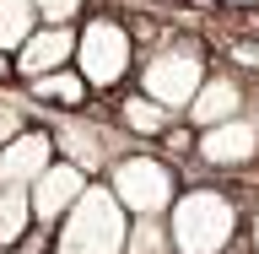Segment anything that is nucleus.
<instances>
[{
    "mask_svg": "<svg viewBox=\"0 0 259 254\" xmlns=\"http://www.w3.org/2000/svg\"><path fill=\"white\" fill-rule=\"evenodd\" d=\"M243 222L248 211L227 184H210V178H194L184 184L167 211V227H173V249L178 254H227L243 238Z\"/></svg>",
    "mask_w": 259,
    "mask_h": 254,
    "instance_id": "f257e3e1",
    "label": "nucleus"
},
{
    "mask_svg": "<svg viewBox=\"0 0 259 254\" xmlns=\"http://www.w3.org/2000/svg\"><path fill=\"white\" fill-rule=\"evenodd\" d=\"M70 65L87 76L92 97H119L130 81H135V65H141V44H135L130 16L87 11L76 22V60Z\"/></svg>",
    "mask_w": 259,
    "mask_h": 254,
    "instance_id": "f03ea898",
    "label": "nucleus"
},
{
    "mask_svg": "<svg viewBox=\"0 0 259 254\" xmlns=\"http://www.w3.org/2000/svg\"><path fill=\"white\" fill-rule=\"evenodd\" d=\"M124 238H130V211L119 206L108 178H92L81 200L54 222L49 254H124Z\"/></svg>",
    "mask_w": 259,
    "mask_h": 254,
    "instance_id": "7ed1b4c3",
    "label": "nucleus"
},
{
    "mask_svg": "<svg viewBox=\"0 0 259 254\" xmlns=\"http://www.w3.org/2000/svg\"><path fill=\"white\" fill-rule=\"evenodd\" d=\"M205 76H210V49L189 32H167L162 44L141 49V65H135V87L151 92L157 103H167L173 114L189 108V97L200 92Z\"/></svg>",
    "mask_w": 259,
    "mask_h": 254,
    "instance_id": "20e7f679",
    "label": "nucleus"
},
{
    "mask_svg": "<svg viewBox=\"0 0 259 254\" xmlns=\"http://www.w3.org/2000/svg\"><path fill=\"white\" fill-rule=\"evenodd\" d=\"M108 190L119 195V206L130 216H167L184 190V178H178V162L157 146H124L119 157L108 162Z\"/></svg>",
    "mask_w": 259,
    "mask_h": 254,
    "instance_id": "39448f33",
    "label": "nucleus"
},
{
    "mask_svg": "<svg viewBox=\"0 0 259 254\" xmlns=\"http://www.w3.org/2000/svg\"><path fill=\"white\" fill-rule=\"evenodd\" d=\"M54 146H60V157H70L76 168H87L92 178H103L108 173V162L124 152V130L113 125V114L108 119H97V114H87V108H76V114H54Z\"/></svg>",
    "mask_w": 259,
    "mask_h": 254,
    "instance_id": "423d86ee",
    "label": "nucleus"
},
{
    "mask_svg": "<svg viewBox=\"0 0 259 254\" xmlns=\"http://www.w3.org/2000/svg\"><path fill=\"white\" fill-rule=\"evenodd\" d=\"M194 168L216 178H238L259 168V125L248 114L238 119H222V125H205L194 135Z\"/></svg>",
    "mask_w": 259,
    "mask_h": 254,
    "instance_id": "0eeeda50",
    "label": "nucleus"
},
{
    "mask_svg": "<svg viewBox=\"0 0 259 254\" xmlns=\"http://www.w3.org/2000/svg\"><path fill=\"white\" fill-rule=\"evenodd\" d=\"M248 87H254V81L243 76L238 65H210V76L200 81V92L189 97L184 119H189L194 130L222 125V119H238V114H248Z\"/></svg>",
    "mask_w": 259,
    "mask_h": 254,
    "instance_id": "6e6552de",
    "label": "nucleus"
},
{
    "mask_svg": "<svg viewBox=\"0 0 259 254\" xmlns=\"http://www.w3.org/2000/svg\"><path fill=\"white\" fill-rule=\"evenodd\" d=\"M87 184H92V173H87V168H76L70 157H54L44 173L27 184V195H32V216H38L44 243H49V233H54V222H60L65 211L81 200V190H87Z\"/></svg>",
    "mask_w": 259,
    "mask_h": 254,
    "instance_id": "1a4fd4ad",
    "label": "nucleus"
},
{
    "mask_svg": "<svg viewBox=\"0 0 259 254\" xmlns=\"http://www.w3.org/2000/svg\"><path fill=\"white\" fill-rule=\"evenodd\" d=\"M178 119H184V114H173L167 103H157L151 92H141L135 81H130L124 92L113 97V125L124 130V141H130V146H157L162 135L178 125Z\"/></svg>",
    "mask_w": 259,
    "mask_h": 254,
    "instance_id": "9d476101",
    "label": "nucleus"
},
{
    "mask_svg": "<svg viewBox=\"0 0 259 254\" xmlns=\"http://www.w3.org/2000/svg\"><path fill=\"white\" fill-rule=\"evenodd\" d=\"M11 60H16V81H32V76H49V70L70 65L76 60V22H38L32 38Z\"/></svg>",
    "mask_w": 259,
    "mask_h": 254,
    "instance_id": "9b49d317",
    "label": "nucleus"
},
{
    "mask_svg": "<svg viewBox=\"0 0 259 254\" xmlns=\"http://www.w3.org/2000/svg\"><path fill=\"white\" fill-rule=\"evenodd\" d=\"M54 157H60V146H54V130L49 125L16 130L11 141L0 146V184H32Z\"/></svg>",
    "mask_w": 259,
    "mask_h": 254,
    "instance_id": "f8f14e48",
    "label": "nucleus"
},
{
    "mask_svg": "<svg viewBox=\"0 0 259 254\" xmlns=\"http://www.w3.org/2000/svg\"><path fill=\"white\" fill-rule=\"evenodd\" d=\"M22 92H27V103L54 108V114H76V108L92 103V87H87V76H81L76 65H60V70H49V76L22 81Z\"/></svg>",
    "mask_w": 259,
    "mask_h": 254,
    "instance_id": "ddd939ff",
    "label": "nucleus"
},
{
    "mask_svg": "<svg viewBox=\"0 0 259 254\" xmlns=\"http://www.w3.org/2000/svg\"><path fill=\"white\" fill-rule=\"evenodd\" d=\"M32 233H38V216H32L27 184H0V254H16Z\"/></svg>",
    "mask_w": 259,
    "mask_h": 254,
    "instance_id": "4468645a",
    "label": "nucleus"
},
{
    "mask_svg": "<svg viewBox=\"0 0 259 254\" xmlns=\"http://www.w3.org/2000/svg\"><path fill=\"white\" fill-rule=\"evenodd\" d=\"M44 16H38V6L32 0H0V49L6 54H16V49L32 38V27H38Z\"/></svg>",
    "mask_w": 259,
    "mask_h": 254,
    "instance_id": "2eb2a0df",
    "label": "nucleus"
},
{
    "mask_svg": "<svg viewBox=\"0 0 259 254\" xmlns=\"http://www.w3.org/2000/svg\"><path fill=\"white\" fill-rule=\"evenodd\" d=\"M124 254H178V249H173V227H167V216H130Z\"/></svg>",
    "mask_w": 259,
    "mask_h": 254,
    "instance_id": "dca6fc26",
    "label": "nucleus"
},
{
    "mask_svg": "<svg viewBox=\"0 0 259 254\" xmlns=\"http://www.w3.org/2000/svg\"><path fill=\"white\" fill-rule=\"evenodd\" d=\"M32 125V114H27V103H16V97H6L0 92V146L11 141L16 130H27Z\"/></svg>",
    "mask_w": 259,
    "mask_h": 254,
    "instance_id": "f3484780",
    "label": "nucleus"
},
{
    "mask_svg": "<svg viewBox=\"0 0 259 254\" xmlns=\"http://www.w3.org/2000/svg\"><path fill=\"white\" fill-rule=\"evenodd\" d=\"M32 6H38V16H44V22H81V16L92 11L87 0H32Z\"/></svg>",
    "mask_w": 259,
    "mask_h": 254,
    "instance_id": "a211bd4d",
    "label": "nucleus"
},
{
    "mask_svg": "<svg viewBox=\"0 0 259 254\" xmlns=\"http://www.w3.org/2000/svg\"><path fill=\"white\" fill-rule=\"evenodd\" d=\"M243 243H248V249L259 254V206L248 211V222H243Z\"/></svg>",
    "mask_w": 259,
    "mask_h": 254,
    "instance_id": "6ab92c4d",
    "label": "nucleus"
},
{
    "mask_svg": "<svg viewBox=\"0 0 259 254\" xmlns=\"http://www.w3.org/2000/svg\"><path fill=\"white\" fill-rule=\"evenodd\" d=\"M216 11H259V0H210Z\"/></svg>",
    "mask_w": 259,
    "mask_h": 254,
    "instance_id": "aec40b11",
    "label": "nucleus"
},
{
    "mask_svg": "<svg viewBox=\"0 0 259 254\" xmlns=\"http://www.w3.org/2000/svg\"><path fill=\"white\" fill-rule=\"evenodd\" d=\"M11 81H16V60L0 49V87H11Z\"/></svg>",
    "mask_w": 259,
    "mask_h": 254,
    "instance_id": "412c9836",
    "label": "nucleus"
},
{
    "mask_svg": "<svg viewBox=\"0 0 259 254\" xmlns=\"http://www.w3.org/2000/svg\"><path fill=\"white\" fill-rule=\"evenodd\" d=\"M248 119L259 125V76H254V87H248Z\"/></svg>",
    "mask_w": 259,
    "mask_h": 254,
    "instance_id": "4be33fe9",
    "label": "nucleus"
}]
</instances>
